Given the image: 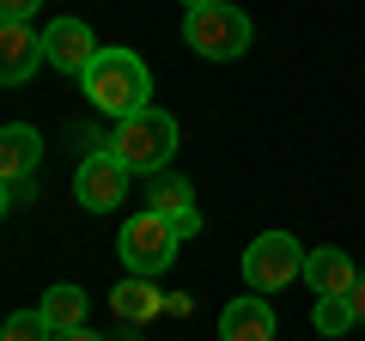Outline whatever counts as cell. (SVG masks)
I'll return each instance as SVG.
<instances>
[{"instance_id":"7c38bea8","label":"cell","mask_w":365,"mask_h":341,"mask_svg":"<svg viewBox=\"0 0 365 341\" xmlns=\"http://www.w3.org/2000/svg\"><path fill=\"white\" fill-rule=\"evenodd\" d=\"M37 158H43V141H37V128L13 122V128L0 134V177H6V183H31Z\"/></svg>"},{"instance_id":"ac0fdd59","label":"cell","mask_w":365,"mask_h":341,"mask_svg":"<svg viewBox=\"0 0 365 341\" xmlns=\"http://www.w3.org/2000/svg\"><path fill=\"white\" fill-rule=\"evenodd\" d=\"M347 299H353V317H359V323H365V280H359V287L347 292Z\"/></svg>"},{"instance_id":"2e32d148","label":"cell","mask_w":365,"mask_h":341,"mask_svg":"<svg viewBox=\"0 0 365 341\" xmlns=\"http://www.w3.org/2000/svg\"><path fill=\"white\" fill-rule=\"evenodd\" d=\"M55 329L43 323V311H13L6 317V329H0V341H49Z\"/></svg>"},{"instance_id":"3957f363","label":"cell","mask_w":365,"mask_h":341,"mask_svg":"<svg viewBox=\"0 0 365 341\" xmlns=\"http://www.w3.org/2000/svg\"><path fill=\"white\" fill-rule=\"evenodd\" d=\"M250 19L237 13L232 0H213V6H195V13H182V43L207 61H237L250 49Z\"/></svg>"},{"instance_id":"8992f818","label":"cell","mask_w":365,"mask_h":341,"mask_svg":"<svg viewBox=\"0 0 365 341\" xmlns=\"http://www.w3.org/2000/svg\"><path fill=\"white\" fill-rule=\"evenodd\" d=\"M128 177H134V170L122 165L110 146H104V153H86V158H79V170H73L79 208H86V213H110L122 195H128Z\"/></svg>"},{"instance_id":"4fadbf2b","label":"cell","mask_w":365,"mask_h":341,"mask_svg":"<svg viewBox=\"0 0 365 341\" xmlns=\"http://www.w3.org/2000/svg\"><path fill=\"white\" fill-rule=\"evenodd\" d=\"M43 323L61 335V329H86V287H73V280H61V287H49L43 292Z\"/></svg>"},{"instance_id":"5b68a950","label":"cell","mask_w":365,"mask_h":341,"mask_svg":"<svg viewBox=\"0 0 365 341\" xmlns=\"http://www.w3.org/2000/svg\"><path fill=\"white\" fill-rule=\"evenodd\" d=\"M304 256L311 250L299 244L292 232H262L256 244L244 250V280H250V292H280V287H292V280L304 275Z\"/></svg>"},{"instance_id":"d6986e66","label":"cell","mask_w":365,"mask_h":341,"mask_svg":"<svg viewBox=\"0 0 365 341\" xmlns=\"http://www.w3.org/2000/svg\"><path fill=\"white\" fill-rule=\"evenodd\" d=\"M49 341H98L91 329H61V335H49Z\"/></svg>"},{"instance_id":"44dd1931","label":"cell","mask_w":365,"mask_h":341,"mask_svg":"<svg viewBox=\"0 0 365 341\" xmlns=\"http://www.w3.org/2000/svg\"><path fill=\"white\" fill-rule=\"evenodd\" d=\"M195 6H213V0H182V13H195Z\"/></svg>"},{"instance_id":"30bf717a","label":"cell","mask_w":365,"mask_h":341,"mask_svg":"<svg viewBox=\"0 0 365 341\" xmlns=\"http://www.w3.org/2000/svg\"><path fill=\"white\" fill-rule=\"evenodd\" d=\"M0 86H25L31 73H37V61H43V37L31 25H0Z\"/></svg>"},{"instance_id":"ba28073f","label":"cell","mask_w":365,"mask_h":341,"mask_svg":"<svg viewBox=\"0 0 365 341\" xmlns=\"http://www.w3.org/2000/svg\"><path fill=\"white\" fill-rule=\"evenodd\" d=\"M304 280H311V292L317 299H341V292H353L359 287V268H353V256L347 250H311L304 256Z\"/></svg>"},{"instance_id":"e0dca14e","label":"cell","mask_w":365,"mask_h":341,"mask_svg":"<svg viewBox=\"0 0 365 341\" xmlns=\"http://www.w3.org/2000/svg\"><path fill=\"white\" fill-rule=\"evenodd\" d=\"M43 0H0V25H31Z\"/></svg>"},{"instance_id":"7a4b0ae2","label":"cell","mask_w":365,"mask_h":341,"mask_svg":"<svg viewBox=\"0 0 365 341\" xmlns=\"http://www.w3.org/2000/svg\"><path fill=\"white\" fill-rule=\"evenodd\" d=\"M104 146H110V153H116L128 170H165L170 153H177V116L146 104L140 116H122L116 134H110Z\"/></svg>"},{"instance_id":"5bb4252c","label":"cell","mask_w":365,"mask_h":341,"mask_svg":"<svg viewBox=\"0 0 365 341\" xmlns=\"http://www.w3.org/2000/svg\"><path fill=\"white\" fill-rule=\"evenodd\" d=\"M110 311H116L122 323H134V329H140L146 317H158V311H165V299H158V292H153V280L128 275V280H122L116 292H110Z\"/></svg>"},{"instance_id":"52a82bcc","label":"cell","mask_w":365,"mask_h":341,"mask_svg":"<svg viewBox=\"0 0 365 341\" xmlns=\"http://www.w3.org/2000/svg\"><path fill=\"white\" fill-rule=\"evenodd\" d=\"M43 61H49L55 73L86 79V67L98 61V37L86 31V19H49V25H43Z\"/></svg>"},{"instance_id":"9c48e42d","label":"cell","mask_w":365,"mask_h":341,"mask_svg":"<svg viewBox=\"0 0 365 341\" xmlns=\"http://www.w3.org/2000/svg\"><path fill=\"white\" fill-rule=\"evenodd\" d=\"M220 341H274V311L262 292H244L220 311Z\"/></svg>"},{"instance_id":"ffe728a7","label":"cell","mask_w":365,"mask_h":341,"mask_svg":"<svg viewBox=\"0 0 365 341\" xmlns=\"http://www.w3.org/2000/svg\"><path fill=\"white\" fill-rule=\"evenodd\" d=\"M116 341H140V329H134V323H122V335Z\"/></svg>"},{"instance_id":"6da1fadb","label":"cell","mask_w":365,"mask_h":341,"mask_svg":"<svg viewBox=\"0 0 365 341\" xmlns=\"http://www.w3.org/2000/svg\"><path fill=\"white\" fill-rule=\"evenodd\" d=\"M79 86H86V98L98 110H104V116H140L146 110V98H153V73H146V61L134 49H98V61L86 67V79H79Z\"/></svg>"},{"instance_id":"9a60e30c","label":"cell","mask_w":365,"mask_h":341,"mask_svg":"<svg viewBox=\"0 0 365 341\" xmlns=\"http://www.w3.org/2000/svg\"><path fill=\"white\" fill-rule=\"evenodd\" d=\"M311 323H317V335H329V341H335L341 329H347V323H359V317H353V299L341 292V299H317Z\"/></svg>"},{"instance_id":"8fae6325","label":"cell","mask_w":365,"mask_h":341,"mask_svg":"<svg viewBox=\"0 0 365 341\" xmlns=\"http://www.w3.org/2000/svg\"><path fill=\"white\" fill-rule=\"evenodd\" d=\"M146 208L165 213L170 225H177V238H195L201 232V213H195V189L182 183V177H158L153 195H146Z\"/></svg>"},{"instance_id":"277c9868","label":"cell","mask_w":365,"mask_h":341,"mask_svg":"<svg viewBox=\"0 0 365 341\" xmlns=\"http://www.w3.org/2000/svg\"><path fill=\"white\" fill-rule=\"evenodd\" d=\"M177 225L165 220V213H134L128 225H122V238H116V250H122V268L128 275H140V280H153V275H165L170 263H177Z\"/></svg>"}]
</instances>
